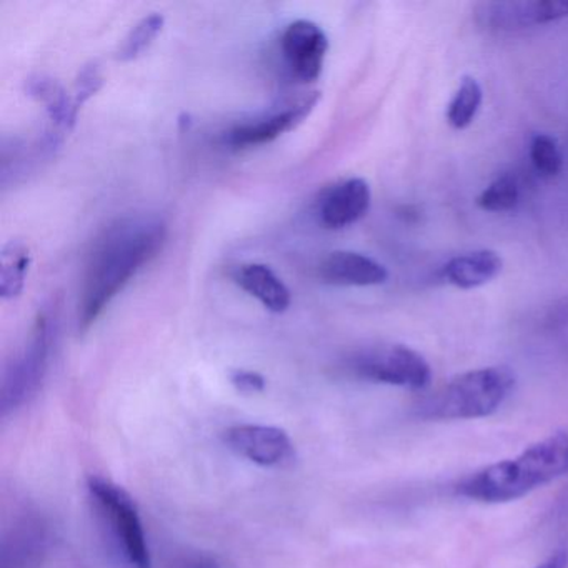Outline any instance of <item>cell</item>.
<instances>
[{
  "label": "cell",
  "mask_w": 568,
  "mask_h": 568,
  "mask_svg": "<svg viewBox=\"0 0 568 568\" xmlns=\"http://www.w3.org/2000/svg\"><path fill=\"white\" fill-rule=\"evenodd\" d=\"M48 550V530L39 520H26L6 538L2 568H38Z\"/></svg>",
  "instance_id": "obj_16"
},
{
  "label": "cell",
  "mask_w": 568,
  "mask_h": 568,
  "mask_svg": "<svg viewBox=\"0 0 568 568\" xmlns=\"http://www.w3.org/2000/svg\"><path fill=\"white\" fill-rule=\"evenodd\" d=\"M481 99H484V92H481L477 79L464 75L450 104H448L447 122L450 128L457 129V131L467 129L480 111Z\"/></svg>",
  "instance_id": "obj_18"
},
{
  "label": "cell",
  "mask_w": 568,
  "mask_h": 568,
  "mask_svg": "<svg viewBox=\"0 0 568 568\" xmlns=\"http://www.w3.org/2000/svg\"><path fill=\"white\" fill-rule=\"evenodd\" d=\"M234 281L242 291L257 298L267 311L282 314L291 307V291L264 264H245L234 272Z\"/></svg>",
  "instance_id": "obj_14"
},
{
  "label": "cell",
  "mask_w": 568,
  "mask_h": 568,
  "mask_svg": "<svg viewBox=\"0 0 568 568\" xmlns=\"http://www.w3.org/2000/svg\"><path fill=\"white\" fill-rule=\"evenodd\" d=\"M534 568H568V550L567 548H558L550 555L547 560Z\"/></svg>",
  "instance_id": "obj_26"
},
{
  "label": "cell",
  "mask_w": 568,
  "mask_h": 568,
  "mask_svg": "<svg viewBox=\"0 0 568 568\" xmlns=\"http://www.w3.org/2000/svg\"><path fill=\"white\" fill-rule=\"evenodd\" d=\"M164 16L151 14L142 19L122 42L118 51V59L122 62L134 61L139 55L144 54L152 42L155 41L164 28Z\"/></svg>",
  "instance_id": "obj_19"
},
{
  "label": "cell",
  "mask_w": 568,
  "mask_h": 568,
  "mask_svg": "<svg viewBox=\"0 0 568 568\" xmlns=\"http://www.w3.org/2000/svg\"><path fill=\"white\" fill-rule=\"evenodd\" d=\"M172 568H221V565L211 555L191 554L179 558Z\"/></svg>",
  "instance_id": "obj_25"
},
{
  "label": "cell",
  "mask_w": 568,
  "mask_h": 568,
  "mask_svg": "<svg viewBox=\"0 0 568 568\" xmlns=\"http://www.w3.org/2000/svg\"><path fill=\"white\" fill-rule=\"evenodd\" d=\"M224 442L235 455L261 467H282L294 460L287 432L271 425H235L224 432Z\"/></svg>",
  "instance_id": "obj_7"
},
{
  "label": "cell",
  "mask_w": 568,
  "mask_h": 568,
  "mask_svg": "<svg viewBox=\"0 0 568 568\" xmlns=\"http://www.w3.org/2000/svg\"><path fill=\"white\" fill-rule=\"evenodd\" d=\"M102 84H104V78H102L98 65H85L81 74H79L78 82H75L74 99L78 108L81 109L92 95L98 94L101 91Z\"/></svg>",
  "instance_id": "obj_22"
},
{
  "label": "cell",
  "mask_w": 568,
  "mask_h": 568,
  "mask_svg": "<svg viewBox=\"0 0 568 568\" xmlns=\"http://www.w3.org/2000/svg\"><path fill=\"white\" fill-rule=\"evenodd\" d=\"M477 21L488 31H520L568 18V0L487 2L477 6Z\"/></svg>",
  "instance_id": "obj_8"
},
{
  "label": "cell",
  "mask_w": 568,
  "mask_h": 568,
  "mask_svg": "<svg viewBox=\"0 0 568 568\" xmlns=\"http://www.w3.org/2000/svg\"><path fill=\"white\" fill-rule=\"evenodd\" d=\"M545 324L554 331L568 328V295L551 305L550 311L547 312V317H545Z\"/></svg>",
  "instance_id": "obj_24"
},
{
  "label": "cell",
  "mask_w": 568,
  "mask_h": 568,
  "mask_svg": "<svg viewBox=\"0 0 568 568\" xmlns=\"http://www.w3.org/2000/svg\"><path fill=\"white\" fill-rule=\"evenodd\" d=\"M282 54L292 75L302 82H314L321 78L328 39L321 26L312 21H295L282 34Z\"/></svg>",
  "instance_id": "obj_9"
},
{
  "label": "cell",
  "mask_w": 568,
  "mask_h": 568,
  "mask_svg": "<svg viewBox=\"0 0 568 568\" xmlns=\"http://www.w3.org/2000/svg\"><path fill=\"white\" fill-rule=\"evenodd\" d=\"M371 187L364 179L338 182L324 192L318 202V219L327 229L348 227L365 217L371 209Z\"/></svg>",
  "instance_id": "obj_11"
},
{
  "label": "cell",
  "mask_w": 568,
  "mask_h": 568,
  "mask_svg": "<svg viewBox=\"0 0 568 568\" xmlns=\"http://www.w3.org/2000/svg\"><path fill=\"white\" fill-rule=\"evenodd\" d=\"M348 368L355 377L374 384L424 390L430 385L432 368L424 355L407 345H377L352 355Z\"/></svg>",
  "instance_id": "obj_5"
},
{
  "label": "cell",
  "mask_w": 568,
  "mask_h": 568,
  "mask_svg": "<svg viewBox=\"0 0 568 568\" xmlns=\"http://www.w3.org/2000/svg\"><path fill=\"white\" fill-rule=\"evenodd\" d=\"M88 487L99 507L114 525L115 535L122 541L129 564L134 568H152L151 554L134 498L124 488L102 477H89Z\"/></svg>",
  "instance_id": "obj_6"
},
{
  "label": "cell",
  "mask_w": 568,
  "mask_h": 568,
  "mask_svg": "<svg viewBox=\"0 0 568 568\" xmlns=\"http://www.w3.org/2000/svg\"><path fill=\"white\" fill-rule=\"evenodd\" d=\"M530 161L544 178H555L564 168L560 148L551 135L537 134L530 142Z\"/></svg>",
  "instance_id": "obj_21"
},
{
  "label": "cell",
  "mask_w": 568,
  "mask_h": 568,
  "mask_svg": "<svg viewBox=\"0 0 568 568\" xmlns=\"http://www.w3.org/2000/svg\"><path fill=\"white\" fill-rule=\"evenodd\" d=\"M504 261L495 251L481 248V251L468 252L457 255L445 264L444 277L448 284L455 287L470 291L481 287L500 275Z\"/></svg>",
  "instance_id": "obj_15"
},
{
  "label": "cell",
  "mask_w": 568,
  "mask_h": 568,
  "mask_svg": "<svg viewBox=\"0 0 568 568\" xmlns=\"http://www.w3.org/2000/svg\"><path fill=\"white\" fill-rule=\"evenodd\" d=\"M51 342V312H39L24 348L9 365L2 381L0 410L4 417L12 410H18L41 387L42 378L48 371Z\"/></svg>",
  "instance_id": "obj_4"
},
{
  "label": "cell",
  "mask_w": 568,
  "mask_h": 568,
  "mask_svg": "<svg viewBox=\"0 0 568 568\" xmlns=\"http://www.w3.org/2000/svg\"><path fill=\"white\" fill-rule=\"evenodd\" d=\"M231 382L242 394H261L265 390V378L258 372L237 368L231 372Z\"/></svg>",
  "instance_id": "obj_23"
},
{
  "label": "cell",
  "mask_w": 568,
  "mask_h": 568,
  "mask_svg": "<svg viewBox=\"0 0 568 568\" xmlns=\"http://www.w3.org/2000/svg\"><path fill=\"white\" fill-rule=\"evenodd\" d=\"M568 475V432L535 442L517 457L488 465L457 485V494L480 504H507Z\"/></svg>",
  "instance_id": "obj_2"
},
{
  "label": "cell",
  "mask_w": 568,
  "mask_h": 568,
  "mask_svg": "<svg viewBox=\"0 0 568 568\" xmlns=\"http://www.w3.org/2000/svg\"><path fill=\"white\" fill-rule=\"evenodd\" d=\"M28 91L32 98L45 105L51 129L45 132L44 139L52 149H58L78 121L79 108L75 99L71 98L61 84L49 78L31 79Z\"/></svg>",
  "instance_id": "obj_13"
},
{
  "label": "cell",
  "mask_w": 568,
  "mask_h": 568,
  "mask_svg": "<svg viewBox=\"0 0 568 568\" xmlns=\"http://www.w3.org/2000/svg\"><path fill=\"white\" fill-rule=\"evenodd\" d=\"M0 258V294L4 298L19 297L31 267V252L21 241H11L2 248Z\"/></svg>",
  "instance_id": "obj_17"
},
{
  "label": "cell",
  "mask_w": 568,
  "mask_h": 568,
  "mask_svg": "<svg viewBox=\"0 0 568 568\" xmlns=\"http://www.w3.org/2000/svg\"><path fill=\"white\" fill-rule=\"evenodd\" d=\"M318 98H321L318 92H312V94L304 95V98L298 99L297 102L287 105L282 111L271 112L264 118L237 125V128L227 132L224 142L229 148L245 149L275 141L285 132L294 131L305 118H308V114L314 111Z\"/></svg>",
  "instance_id": "obj_10"
},
{
  "label": "cell",
  "mask_w": 568,
  "mask_h": 568,
  "mask_svg": "<svg viewBox=\"0 0 568 568\" xmlns=\"http://www.w3.org/2000/svg\"><path fill=\"white\" fill-rule=\"evenodd\" d=\"M518 201H520V189L517 181L511 175H501L481 191L477 205L481 211L507 212L517 207Z\"/></svg>",
  "instance_id": "obj_20"
},
{
  "label": "cell",
  "mask_w": 568,
  "mask_h": 568,
  "mask_svg": "<svg viewBox=\"0 0 568 568\" xmlns=\"http://www.w3.org/2000/svg\"><path fill=\"white\" fill-rule=\"evenodd\" d=\"M168 237L165 222L142 214L109 225L89 255L79 304V328L88 331L131 278L158 257Z\"/></svg>",
  "instance_id": "obj_1"
},
{
  "label": "cell",
  "mask_w": 568,
  "mask_h": 568,
  "mask_svg": "<svg viewBox=\"0 0 568 568\" xmlns=\"http://www.w3.org/2000/svg\"><path fill=\"white\" fill-rule=\"evenodd\" d=\"M515 372L505 365L475 368L452 378L440 390L428 395L420 417L430 420H471L494 415L515 388Z\"/></svg>",
  "instance_id": "obj_3"
},
{
  "label": "cell",
  "mask_w": 568,
  "mask_h": 568,
  "mask_svg": "<svg viewBox=\"0 0 568 568\" xmlns=\"http://www.w3.org/2000/svg\"><path fill=\"white\" fill-rule=\"evenodd\" d=\"M325 284L338 287H372L387 282L388 272L381 262L358 252H332L321 265Z\"/></svg>",
  "instance_id": "obj_12"
}]
</instances>
